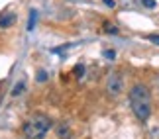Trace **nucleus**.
I'll return each mask as SVG.
<instances>
[{
  "label": "nucleus",
  "instance_id": "obj_4",
  "mask_svg": "<svg viewBox=\"0 0 159 139\" xmlns=\"http://www.w3.org/2000/svg\"><path fill=\"white\" fill-rule=\"evenodd\" d=\"M55 133H57L59 139H71L73 135V131H71V125L67 119H61V122L55 124Z\"/></svg>",
  "mask_w": 159,
  "mask_h": 139
},
{
  "label": "nucleus",
  "instance_id": "obj_7",
  "mask_svg": "<svg viewBox=\"0 0 159 139\" xmlns=\"http://www.w3.org/2000/svg\"><path fill=\"white\" fill-rule=\"evenodd\" d=\"M24 90H26V82L24 80L16 82V86L12 88V96H20V94H24Z\"/></svg>",
  "mask_w": 159,
  "mask_h": 139
},
{
  "label": "nucleus",
  "instance_id": "obj_11",
  "mask_svg": "<svg viewBox=\"0 0 159 139\" xmlns=\"http://www.w3.org/2000/svg\"><path fill=\"white\" fill-rule=\"evenodd\" d=\"M38 80H39V82H45V80H47V72H45V71H39V72H38Z\"/></svg>",
  "mask_w": 159,
  "mask_h": 139
},
{
  "label": "nucleus",
  "instance_id": "obj_13",
  "mask_svg": "<svg viewBox=\"0 0 159 139\" xmlns=\"http://www.w3.org/2000/svg\"><path fill=\"white\" fill-rule=\"evenodd\" d=\"M148 39L151 41V43H155V45H159V35H155V33H151V35H148Z\"/></svg>",
  "mask_w": 159,
  "mask_h": 139
},
{
  "label": "nucleus",
  "instance_id": "obj_12",
  "mask_svg": "<svg viewBox=\"0 0 159 139\" xmlns=\"http://www.w3.org/2000/svg\"><path fill=\"white\" fill-rule=\"evenodd\" d=\"M142 4L145 8H155V0H142Z\"/></svg>",
  "mask_w": 159,
  "mask_h": 139
},
{
  "label": "nucleus",
  "instance_id": "obj_14",
  "mask_svg": "<svg viewBox=\"0 0 159 139\" xmlns=\"http://www.w3.org/2000/svg\"><path fill=\"white\" fill-rule=\"evenodd\" d=\"M104 4L110 6V8H114V0H104Z\"/></svg>",
  "mask_w": 159,
  "mask_h": 139
},
{
  "label": "nucleus",
  "instance_id": "obj_6",
  "mask_svg": "<svg viewBox=\"0 0 159 139\" xmlns=\"http://www.w3.org/2000/svg\"><path fill=\"white\" fill-rule=\"evenodd\" d=\"M38 22V10H30V20H28V32H32Z\"/></svg>",
  "mask_w": 159,
  "mask_h": 139
},
{
  "label": "nucleus",
  "instance_id": "obj_8",
  "mask_svg": "<svg viewBox=\"0 0 159 139\" xmlns=\"http://www.w3.org/2000/svg\"><path fill=\"white\" fill-rule=\"evenodd\" d=\"M104 32L110 33V35H118L120 33V29L114 26V24H110V22H104Z\"/></svg>",
  "mask_w": 159,
  "mask_h": 139
},
{
  "label": "nucleus",
  "instance_id": "obj_10",
  "mask_svg": "<svg viewBox=\"0 0 159 139\" xmlns=\"http://www.w3.org/2000/svg\"><path fill=\"white\" fill-rule=\"evenodd\" d=\"M83 72H84V65H77V67H75V75L81 78V76H83Z\"/></svg>",
  "mask_w": 159,
  "mask_h": 139
},
{
  "label": "nucleus",
  "instance_id": "obj_3",
  "mask_svg": "<svg viewBox=\"0 0 159 139\" xmlns=\"http://www.w3.org/2000/svg\"><path fill=\"white\" fill-rule=\"evenodd\" d=\"M122 90H124V76H122V72L112 71L106 78V92H108V96L116 98V96L122 94Z\"/></svg>",
  "mask_w": 159,
  "mask_h": 139
},
{
  "label": "nucleus",
  "instance_id": "obj_5",
  "mask_svg": "<svg viewBox=\"0 0 159 139\" xmlns=\"http://www.w3.org/2000/svg\"><path fill=\"white\" fill-rule=\"evenodd\" d=\"M16 24V14L14 12H2L0 14V28H10Z\"/></svg>",
  "mask_w": 159,
  "mask_h": 139
},
{
  "label": "nucleus",
  "instance_id": "obj_9",
  "mask_svg": "<svg viewBox=\"0 0 159 139\" xmlns=\"http://www.w3.org/2000/svg\"><path fill=\"white\" fill-rule=\"evenodd\" d=\"M102 55H104V57L108 59V61H114V59H116V51H112V49H106L104 53H102Z\"/></svg>",
  "mask_w": 159,
  "mask_h": 139
},
{
  "label": "nucleus",
  "instance_id": "obj_1",
  "mask_svg": "<svg viewBox=\"0 0 159 139\" xmlns=\"http://www.w3.org/2000/svg\"><path fill=\"white\" fill-rule=\"evenodd\" d=\"M130 106H132V112L142 124H145L148 119L151 118V92L145 84L138 82L134 84L132 90H130Z\"/></svg>",
  "mask_w": 159,
  "mask_h": 139
},
{
  "label": "nucleus",
  "instance_id": "obj_2",
  "mask_svg": "<svg viewBox=\"0 0 159 139\" xmlns=\"http://www.w3.org/2000/svg\"><path fill=\"white\" fill-rule=\"evenodd\" d=\"M49 129H51V119L45 114H34L22 125V133L28 139H43Z\"/></svg>",
  "mask_w": 159,
  "mask_h": 139
}]
</instances>
